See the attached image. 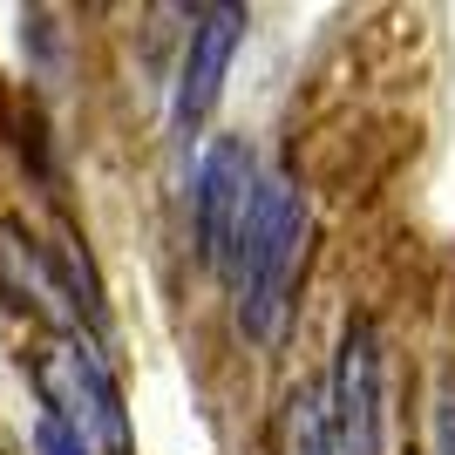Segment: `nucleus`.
Masks as SVG:
<instances>
[{
    "mask_svg": "<svg viewBox=\"0 0 455 455\" xmlns=\"http://www.w3.org/2000/svg\"><path fill=\"white\" fill-rule=\"evenodd\" d=\"M285 455H333V428H326V387H292L285 401Z\"/></svg>",
    "mask_w": 455,
    "mask_h": 455,
    "instance_id": "7",
    "label": "nucleus"
},
{
    "mask_svg": "<svg viewBox=\"0 0 455 455\" xmlns=\"http://www.w3.org/2000/svg\"><path fill=\"white\" fill-rule=\"evenodd\" d=\"M333 455H380V333L374 320H347L333 395H326Z\"/></svg>",
    "mask_w": 455,
    "mask_h": 455,
    "instance_id": "4",
    "label": "nucleus"
},
{
    "mask_svg": "<svg viewBox=\"0 0 455 455\" xmlns=\"http://www.w3.org/2000/svg\"><path fill=\"white\" fill-rule=\"evenodd\" d=\"M251 150L238 136H218L204 156H197V177H190V238H197V266L225 272L231 238H238V218L251 204Z\"/></svg>",
    "mask_w": 455,
    "mask_h": 455,
    "instance_id": "3",
    "label": "nucleus"
},
{
    "mask_svg": "<svg viewBox=\"0 0 455 455\" xmlns=\"http://www.w3.org/2000/svg\"><path fill=\"white\" fill-rule=\"evenodd\" d=\"M35 455H89L82 435H68L55 415H35Z\"/></svg>",
    "mask_w": 455,
    "mask_h": 455,
    "instance_id": "8",
    "label": "nucleus"
},
{
    "mask_svg": "<svg viewBox=\"0 0 455 455\" xmlns=\"http://www.w3.org/2000/svg\"><path fill=\"white\" fill-rule=\"evenodd\" d=\"M0 285H7V299H14V306H28L35 320L55 326V340H89V326H82V313H76V299H68L61 272L48 266V251L35 245V231L14 225V218L0 225Z\"/></svg>",
    "mask_w": 455,
    "mask_h": 455,
    "instance_id": "6",
    "label": "nucleus"
},
{
    "mask_svg": "<svg viewBox=\"0 0 455 455\" xmlns=\"http://www.w3.org/2000/svg\"><path fill=\"white\" fill-rule=\"evenodd\" d=\"M28 367H35V387H41V415H55L68 435H82L89 455H136L123 395H116L109 367L89 340H41Z\"/></svg>",
    "mask_w": 455,
    "mask_h": 455,
    "instance_id": "2",
    "label": "nucleus"
},
{
    "mask_svg": "<svg viewBox=\"0 0 455 455\" xmlns=\"http://www.w3.org/2000/svg\"><path fill=\"white\" fill-rule=\"evenodd\" d=\"M299 259H306V190L292 177L251 184V204L238 218V238H231V259H225L231 285H238V333L245 340L272 347L285 333Z\"/></svg>",
    "mask_w": 455,
    "mask_h": 455,
    "instance_id": "1",
    "label": "nucleus"
},
{
    "mask_svg": "<svg viewBox=\"0 0 455 455\" xmlns=\"http://www.w3.org/2000/svg\"><path fill=\"white\" fill-rule=\"evenodd\" d=\"M238 41H245V7H204V14H197L190 48H184V68H177V102H171L177 136H190L211 109H218Z\"/></svg>",
    "mask_w": 455,
    "mask_h": 455,
    "instance_id": "5",
    "label": "nucleus"
}]
</instances>
